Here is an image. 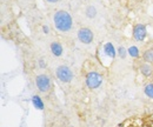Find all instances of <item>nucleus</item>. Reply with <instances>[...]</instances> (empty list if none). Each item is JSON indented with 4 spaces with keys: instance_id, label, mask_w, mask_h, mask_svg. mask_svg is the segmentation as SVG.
Returning <instances> with one entry per match:
<instances>
[{
    "instance_id": "f257e3e1",
    "label": "nucleus",
    "mask_w": 153,
    "mask_h": 127,
    "mask_svg": "<svg viewBox=\"0 0 153 127\" xmlns=\"http://www.w3.org/2000/svg\"><path fill=\"white\" fill-rule=\"evenodd\" d=\"M53 21H54L56 28L59 32H68L73 25V20H72L71 14L66 11H62V10L58 11L54 14Z\"/></svg>"
},
{
    "instance_id": "f03ea898",
    "label": "nucleus",
    "mask_w": 153,
    "mask_h": 127,
    "mask_svg": "<svg viewBox=\"0 0 153 127\" xmlns=\"http://www.w3.org/2000/svg\"><path fill=\"white\" fill-rule=\"evenodd\" d=\"M102 84V76L97 72H90L86 75V85L91 90H96Z\"/></svg>"
},
{
    "instance_id": "7ed1b4c3",
    "label": "nucleus",
    "mask_w": 153,
    "mask_h": 127,
    "mask_svg": "<svg viewBox=\"0 0 153 127\" xmlns=\"http://www.w3.org/2000/svg\"><path fill=\"white\" fill-rule=\"evenodd\" d=\"M56 74H57L58 79L62 82H70L73 78V73L71 71V68L68 66H65V65L59 66L56 71Z\"/></svg>"
},
{
    "instance_id": "20e7f679",
    "label": "nucleus",
    "mask_w": 153,
    "mask_h": 127,
    "mask_svg": "<svg viewBox=\"0 0 153 127\" xmlns=\"http://www.w3.org/2000/svg\"><path fill=\"white\" fill-rule=\"evenodd\" d=\"M36 85L40 92H47L51 88V80L46 74H39L36 78Z\"/></svg>"
},
{
    "instance_id": "39448f33",
    "label": "nucleus",
    "mask_w": 153,
    "mask_h": 127,
    "mask_svg": "<svg viewBox=\"0 0 153 127\" xmlns=\"http://www.w3.org/2000/svg\"><path fill=\"white\" fill-rule=\"evenodd\" d=\"M78 39L82 44H91L93 41V32L87 27H82L78 31Z\"/></svg>"
},
{
    "instance_id": "423d86ee",
    "label": "nucleus",
    "mask_w": 153,
    "mask_h": 127,
    "mask_svg": "<svg viewBox=\"0 0 153 127\" xmlns=\"http://www.w3.org/2000/svg\"><path fill=\"white\" fill-rule=\"evenodd\" d=\"M146 27L143 24H138L133 27V38L137 41H144L146 38Z\"/></svg>"
},
{
    "instance_id": "0eeeda50",
    "label": "nucleus",
    "mask_w": 153,
    "mask_h": 127,
    "mask_svg": "<svg viewBox=\"0 0 153 127\" xmlns=\"http://www.w3.org/2000/svg\"><path fill=\"white\" fill-rule=\"evenodd\" d=\"M51 51H52V53L56 56H60V55L62 54V46L60 45V42L54 41V42L51 44Z\"/></svg>"
},
{
    "instance_id": "6e6552de",
    "label": "nucleus",
    "mask_w": 153,
    "mask_h": 127,
    "mask_svg": "<svg viewBox=\"0 0 153 127\" xmlns=\"http://www.w3.org/2000/svg\"><path fill=\"white\" fill-rule=\"evenodd\" d=\"M104 52L106 53V55H108L110 58H114L115 55H117L114 46H113L111 42H107V44L104 46Z\"/></svg>"
},
{
    "instance_id": "1a4fd4ad",
    "label": "nucleus",
    "mask_w": 153,
    "mask_h": 127,
    "mask_svg": "<svg viewBox=\"0 0 153 127\" xmlns=\"http://www.w3.org/2000/svg\"><path fill=\"white\" fill-rule=\"evenodd\" d=\"M140 72L143 73L145 76H151V75H152V67H151L147 62H144V64L140 66Z\"/></svg>"
},
{
    "instance_id": "9d476101",
    "label": "nucleus",
    "mask_w": 153,
    "mask_h": 127,
    "mask_svg": "<svg viewBox=\"0 0 153 127\" xmlns=\"http://www.w3.org/2000/svg\"><path fill=\"white\" fill-rule=\"evenodd\" d=\"M32 104L34 105V107L38 109H44V102L41 100V98L39 95H33L32 97Z\"/></svg>"
},
{
    "instance_id": "9b49d317",
    "label": "nucleus",
    "mask_w": 153,
    "mask_h": 127,
    "mask_svg": "<svg viewBox=\"0 0 153 127\" xmlns=\"http://www.w3.org/2000/svg\"><path fill=\"white\" fill-rule=\"evenodd\" d=\"M143 59H144V61L147 62V64L153 62V48L146 50L145 53H144V55H143Z\"/></svg>"
},
{
    "instance_id": "f8f14e48",
    "label": "nucleus",
    "mask_w": 153,
    "mask_h": 127,
    "mask_svg": "<svg viewBox=\"0 0 153 127\" xmlns=\"http://www.w3.org/2000/svg\"><path fill=\"white\" fill-rule=\"evenodd\" d=\"M85 14H86V17H87V18L93 19L97 16V8L94 7V6H91V5H90V6L86 8Z\"/></svg>"
},
{
    "instance_id": "ddd939ff",
    "label": "nucleus",
    "mask_w": 153,
    "mask_h": 127,
    "mask_svg": "<svg viewBox=\"0 0 153 127\" xmlns=\"http://www.w3.org/2000/svg\"><path fill=\"white\" fill-rule=\"evenodd\" d=\"M144 92H145V94H146L149 98L153 99V84H149V85H146V86H145V88H144Z\"/></svg>"
},
{
    "instance_id": "4468645a",
    "label": "nucleus",
    "mask_w": 153,
    "mask_h": 127,
    "mask_svg": "<svg viewBox=\"0 0 153 127\" xmlns=\"http://www.w3.org/2000/svg\"><path fill=\"white\" fill-rule=\"evenodd\" d=\"M127 53L131 55V56H133V58H138V56H139V50H138V47H135V46H131V47L127 50Z\"/></svg>"
},
{
    "instance_id": "2eb2a0df",
    "label": "nucleus",
    "mask_w": 153,
    "mask_h": 127,
    "mask_svg": "<svg viewBox=\"0 0 153 127\" xmlns=\"http://www.w3.org/2000/svg\"><path fill=\"white\" fill-rule=\"evenodd\" d=\"M118 53H119V56H120V58H123V59H124V58L126 56V53H127V51H126V50H125L123 46H120V47L118 48Z\"/></svg>"
},
{
    "instance_id": "dca6fc26",
    "label": "nucleus",
    "mask_w": 153,
    "mask_h": 127,
    "mask_svg": "<svg viewBox=\"0 0 153 127\" xmlns=\"http://www.w3.org/2000/svg\"><path fill=\"white\" fill-rule=\"evenodd\" d=\"M39 66H40L41 68H44V67H46V62H45V60H42V59H40V60H39Z\"/></svg>"
},
{
    "instance_id": "f3484780",
    "label": "nucleus",
    "mask_w": 153,
    "mask_h": 127,
    "mask_svg": "<svg viewBox=\"0 0 153 127\" xmlns=\"http://www.w3.org/2000/svg\"><path fill=\"white\" fill-rule=\"evenodd\" d=\"M42 31L47 34V33H48V27H47V26H44V27H42Z\"/></svg>"
},
{
    "instance_id": "a211bd4d",
    "label": "nucleus",
    "mask_w": 153,
    "mask_h": 127,
    "mask_svg": "<svg viewBox=\"0 0 153 127\" xmlns=\"http://www.w3.org/2000/svg\"><path fill=\"white\" fill-rule=\"evenodd\" d=\"M47 1H48V2H57L58 0H47Z\"/></svg>"
}]
</instances>
